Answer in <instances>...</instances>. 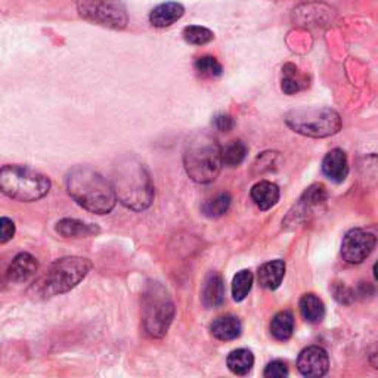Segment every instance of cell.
Listing matches in <instances>:
<instances>
[{"label": "cell", "instance_id": "30bf717a", "mask_svg": "<svg viewBox=\"0 0 378 378\" xmlns=\"http://www.w3.org/2000/svg\"><path fill=\"white\" fill-rule=\"evenodd\" d=\"M299 372L308 378L323 377L330 370V358L327 350L321 346H309L299 355Z\"/></svg>", "mask_w": 378, "mask_h": 378}, {"label": "cell", "instance_id": "4dcf8cb0", "mask_svg": "<svg viewBox=\"0 0 378 378\" xmlns=\"http://www.w3.org/2000/svg\"><path fill=\"white\" fill-rule=\"evenodd\" d=\"M15 223L9 218H0V244H6L14 238Z\"/></svg>", "mask_w": 378, "mask_h": 378}, {"label": "cell", "instance_id": "484cf974", "mask_svg": "<svg viewBox=\"0 0 378 378\" xmlns=\"http://www.w3.org/2000/svg\"><path fill=\"white\" fill-rule=\"evenodd\" d=\"M231 207V196L229 193H219L218 197H214L202 204L201 211L204 216H207L210 219L220 218Z\"/></svg>", "mask_w": 378, "mask_h": 378}, {"label": "cell", "instance_id": "d6986e66", "mask_svg": "<svg viewBox=\"0 0 378 378\" xmlns=\"http://www.w3.org/2000/svg\"><path fill=\"white\" fill-rule=\"evenodd\" d=\"M271 334L278 341H287L294 334V316L290 310H281L271 321Z\"/></svg>", "mask_w": 378, "mask_h": 378}, {"label": "cell", "instance_id": "8fae6325", "mask_svg": "<svg viewBox=\"0 0 378 378\" xmlns=\"http://www.w3.org/2000/svg\"><path fill=\"white\" fill-rule=\"evenodd\" d=\"M37 258L30 253H19L14 257L12 263L9 265L6 278L9 283L23 284L33 278L37 272Z\"/></svg>", "mask_w": 378, "mask_h": 378}, {"label": "cell", "instance_id": "f1b7e54d", "mask_svg": "<svg viewBox=\"0 0 378 378\" xmlns=\"http://www.w3.org/2000/svg\"><path fill=\"white\" fill-rule=\"evenodd\" d=\"M332 294H334V299H336L341 305H350L355 300L353 290L349 288L348 285H344L343 283H336L332 285Z\"/></svg>", "mask_w": 378, "mask_h": 378}, {"label": "cell", "instance_id": "5b68a950", "mask_svg": "<svg viewBox=\"0 0 378 378\" xmlns=\"http://www.w3.org/2000/svg\"><path fill=\"white\" fill-rule=\"evenodd\" d=\"M175 303L167 288L151 281L142 294V325L145 332L153 339H163L173 319H175Z\"/></svg>", "mask_w": 378, "mask_h": 378}, {"label": "cell", "instance_id": "603a6c76", "mask_svg": "<svg viewBox=\"0 0 378 378\" xmlns=\"http://www.w3.org/2000/svg\"><path fill=\"white\" fill-rule=\"evenodd\" d=\"M226 365L235 375H247L254 365V356L248 349H236L228 355Z\"/></svg>", "mask_w": 378, "mask_h": 378}, {"label": "cell", "instance_id": "ba28073f", "mask_svg": "<svg viewBox=\"0 0 378 378\" xmlns=\"http://www.w3.org/2000/svg\"><path fill=\"white\" fill-rule=\"evenodd\" d=\"M77 10L91 23L113 30H123L129 21L120 0H77Z\"/></svg>", "mask_w": 378, "mask_h": 378}, {"label": "cell", "instance_id": "4316f807", "mask_svg": "<svg viewBox=\"0 0 378 378\" xmlns=\"http://www.w3.org/2000/svg\"><path fill=\"white\" fill-rule=\"evenodd\" d=\"M182 36L185 39L187 43L189 45H196V46H202L207 45L213 39H214V33L211 30L201 27V26H188L183 28Z\"/></svg>", "mask_w": 378, "mask_h": 378}, {"label": "cell", "instance_id": "4fadbf2b", "mask_svg": "<svg viewBox=\"0 0 378 378\" xmlns=\"http://www.w3.org/2000/svg\"><path fill=\"white\" fill-rule=\"evenodd\" d=\"M185 8L178 2H166L155 6L149 14V23L155 28L170 27L183 17Z\"/></svg>", "mask_w": 378, "mask_h": 378}, {"label": "cell", "instance_id": "f546056e", "mask_svg": "<svg viewBox=\"0 0 378 378\" xmlns=\"http://www.w3.org/2000/svg\"><path fill=\"white\" fill-rule=\"evenodd\" d=\"M263 375L266 378H283L288 377V366L284 361H272L266 365Z\"/></svg>", "mask_w": 378, "mask_h": 378}, {"label": "cell", "instance_id": "6da1fadb", "mask_svg": "<svg viewBox=\"0 0 378 378\" xmlns=\"http://www.w3.org/2000/svg\"><path fill=\"white\" fill-rule=\"evenodd\" d=\"M117 201L133 211L147 210L154 200V185L145 166L135 157L118 160L113 171Z\"/></svg>", "mask_w": 378, "mask_h": 378}, {"label": "cell", "instance_id": "e0dca14e", "mask_svg": "<svg viewBox=\"0 0 378 378\" xmlns=\"http://www.w3.org/2000/svg\"><path fill=\"white\" fill-rule=\"evenodd\" d=\"M285 276V262L281 261V258H276V261L267 262L258 267L257 272V279L258 284H261L262 288L266 290H276L283 279Z\"/></svg>", "mask_w": 378, "mask_h": 378}, {"label": "cell", "instance_id": "1f68e13d", "mask_svg": "<svg viewBox=\"0 0 378 378\" xmlns=\"http://www.w3.org/2000/svg\"><path fill=\"white\" fill-rule=\"evenodd\" d=\"M213 126L220 132H231L234 129V118L228 114L216 115L213 120Z\"/></svg>", "mask_w": 378, "mask_h": 378}, {"label": "cell", "instance_id": "ac0fdd59", "mask_svg": "<svg viewBox=\"0 0 378 378\" xmlns=\"http://www.w3.org/2000/svg\"><path fill=\"white\" fill-rule=\"evenodd\" d=\"M57 232L64 238H88L100 234V228L93 223H86L77 219H62L57 223Z\"/></svg>", "mask_w": 378, "mask_h": 378}, {"label": "cell", "instance_id": "7402d4cb", "mask_svg": "<svg viewBox=\"0 0 378 378\" xmlns=\"http://www.w3.org/2000/svg\"><path fill=\"white\" fill-rule=\"evenodd\" d=\"M308 86L306 75L301 74L299 68L293 64H285L283 67V82H281V88L287 95H296L297 92L303 91Z\"/></svg>", "mask_w": 378, "mask_h": 378}, {"label": "cell", "instance_id": "7c38bea8", "mask_svg": "<svg viewBox=\"0 0 378 378\" xmlns=\"http://www.w3.org/2000/svg\"><path fill=\"white\" fill-rule=\"evenodd\" d=\"M322 171L330 180L341 183L349 175V161L343 149H332L322 160Z\"/></svg>", "mask_w": 378, "mask_h": 378}, {"label": "cell", "instance_id": "277c9868", "mask_svg": "<svg viewBox=\"0 0 378 378\" xmlns=\"http://www.w3.org/2000/svg\"><path fill=\"white\" fill-rule=\"evenodd\" d=\"M183 166L193 182L211 183L223 167L222 147L207 133L193 135L183 153Z\"/></svg>", "mask_w": 378, "mask_h": 378}, {"label": "cell", "instance_id": "52a82bcc", "mask_svg": "<svg viewBox=\"0 0 378 378\" xmlns=\"http://www.w3.org/2000/svg\"><path fill=\"white\" fill-rule=\"evenodd\" d=\"M285 123L303 136L328 138L340 132L341 117L331 108H299L285 115Z\"/></svg>", "mask_w": 378, "mask_h": 378}, {"label": "cell", "instance_id": "cb8c5ba5", "mask_svg": "<svg viewBox=\"0 0 378 378\" xmlns=\"http://www.w3.org/2000/svg\"><path fill=\"white\" fill-rule=\"evenodd\" d=\"M247 145L243 140H232L225 148H222V161L223 166L236 167L240 166L247 157Z\"/></svg>", "mask_w": 378, "mask_h": 378}, {"label": "cell", "instance_id": "83f0119b", "mask_svg": "<svg viewBox=\"0 0 378 378\" xmlns=\"http://www.w3.org/2000/svg\"><path fill=\"white\" fill-rule=\"evenodd\" d=\"M193 67H196V71L200 75H202V77H207V79L220 77L222 73H223L222 64L214 57H210V55H204V57L197 58L196 64H193Z\"/></svg>", "mask_w": 378, "mask_h": 378}, {"label": "cell", "instance_id": "d4e9b609", "mask_svg": "<svg viewBox=\"0 0 378 378\" xmlns=\"http://www.w3.org/2000/svg\"><path fill=\"white\" fill-rule=\"evenodd\" d=\"M254 276L252 271L243 269L232 279V297L235 301H243L252 291Z\"/></svg>", "mask_w": 378, "mask_h": 378}, {"label": "cell", "instance_id": "9a60e30c", "mask_svg": "<svg viewBox=\"0 0 378 378\" xmlns=\"http://www.w3.org/2000/svg\"><path fill=\"white\" fill-rule=\"evenodd\" d=\"M210 331L214 339H218L220 341H231V340H236L241 336L243 323L234 315H225V316L216 318L211 322Z\"/></svg>", "mask_w": 378, "mask_h": 378}, {"label": "cell", "instance_id": "7a4b0ae2", "mask_svg": "<svg viewBox=\"0 0 378 378\" xmlns=\"http://www.w3.org/2000/svg\"><path fill=\"white\" fill-rule=\"evenodd\" d=\"M66 182L70 197L84 210L95 214H108L114 210L117 204L114 188L101 173L88 166H79L68 171Z\"/></svg>", "mask_w": 378, "mask_h": 378}, {"label": "cell", "instance_id": "3957f363", "mask_svg": "<svg viewBox=\"0 0 378 378\" xmlns=\"http://www.w3.org/2000/svg\"><path fill=\"white\" fill-rule=\"evenodd\" d=\"M92 263L84 257H62L53 262L43 272L35 284L30 287L28 294L36 300H48L55 296L66 294L77 287L91 272Z\"/></svg>", "mask_w": 378, "mask_h": 378}, {"label": "cell", "instance_id": "5bb4252c", "mask_svg": "<svg viewBox=\"0 0 378 378\" xmlns=\"http://www.w3.org/2000/svg\"><path fill=\"white\" fill-rule=\"evenodd\" d=\"M225 300V284L218 272H211L204 281L201 291V301L207 309L219 308Z\"/></svg>", "mask_w": 378, "mask_h": 378}, {"label": "cell", "instance_id": "ffe728a7", "mask_svg": "<svg viewBox=\"0 0 378 378\" xmlns=\"http://www.w3.org/2000/svg\"><path fill=\"white\" fill-rule=\"evenodd\" d=\"M300 313L309 323H318L325 318V305L315 294H305L300 299Z\"/></svg>", "mask_w": 378, "mask_h": 378}, {"label": "cell", "instance_id": "9c48e42d", "mask_svg": "<svg viewBox=\"0 0 378 378\" xmlns=\"http://www.w3.org/2000/svg\"><path fill=\"white\" fill-rule=\"evenodd\" d=\"M377 245L375 235L363 229H350L341 243V257L346 263L359 265L366 261Z\"/></svg>", "mask_w": 378, "mask_h": 378}, {"label": "cell", "instance_id": "2e32d148", "mask_svg": "<svg viewBox=\"0 0 378 378\" xmlns=\"http://www.w3.org/2000/svg\"><path fill=\"white\" fill-rule=\"evenodd\" d=\"M250 196H252V200L254 201L256 206L262 211H266L269 209H272L275 204L279 201L281 192H279L278 185H275V183L269 182V180H261L252 188Z\"/></svg>", "mask_w": 378, "mask_h": 378}, {"label": "cell", "instance_id": "44dd1931", "mask_svg": "<svg viewBox=\"0 0 378 378\" xmlns=\"http://www.w3.org/2000/svg\"><path fill=\"white\" fill-rule=\"evenodd\" d=\"M327 200H328L327 188L323 187L322 183H313V185H310L303 192V196L300 197V202L296 209L299 210V214H303V213H308V210L310 209L322 206Z\"/></svg>", "mask_w": 378, "mask_h": 378}, {"label": "cell", "instance_id": "8992f818", "mask_svg": "<svg viewBox=\"0 0 378 378\" xmlns=\"http://www.w3.org/2000/svg\"><path fill=\"white\" fill-rule=\"evenodd\" d=\"M50 189V180L41 173L26 167L8 164L0 169V192L19 202L41 200Z\"/></svg>", "mask_w": 378, "mask_h": 378}]
</instances>
